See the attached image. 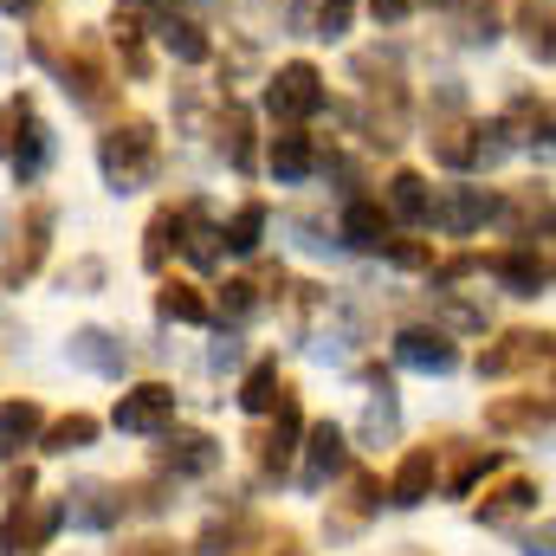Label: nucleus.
I'll use <instances>...</instances> for the list:
<instances>
[{
	"mask_svg": "<svg viewBox=\"0 0 556 556\" xmlns=\"http://www.w3.org/2000/svg\"><path fill=\"white\" fill-rule=\"evenodd\" d=\"M285 395H291V389H285V376H278V356H260V363L247 369V382H240V408H247V415H278Z\"/></svg>",
	"mask_w": 556,
	"mask_h": 556,
	"instance_id": "5701e85b",
	"label": "nucleus"
},
{
	"mask_svg": "<svg viewBox=\"0 0 556 556\" xmlns=\"http://www.w3.org/2000/svg\"><path fill=\"white\" fill-rule=\"evenodd\" d=\"M389 214L408 220V227H427L433 220V194H427V181H420L415 168H395L389 175Z\"/></svg>",
	"mask_w": 556,
	"mask_h": 556,
	"instance_id": "393cba45",
	"label": "nucleus"
},
{
	"mask_svg": "<svg viewBox=\"0 0 556 556\" xmlns=\"http://www.w3.org/2000/svg\"><path fill=\"white\" fill-rule=\"evenodd\" d=\"M538 505V479H505V485H492L479 505H472V518L479 525H511V518H525Z\"/></svg>",
	"mask_w": 556,
	"mask_h": 556,
	"instance_id": "4be33fe9",
	"label": "nucleus"
},
{
	"mask_svg": "<svg viewBox=\"0 0 556 556\" xmlns=\"http://www.w3.org/2000/svg\"><path fill=\"white\" fill-rule=\"evenodd\" d=\"M72 363H85V369H98V376H124V369H130V350H124L111 330H78V337H72Z\"/></svg>",
	"mask_w": 556,
	"mask_h": 556,
	"instance_id": "b1692460",
	"label": "nucleus"
},
{
	"mask_svg": "<svg viewBox=\"0 0 556 556\" xmlns=\"http://www.w3.org/2000/svg\"><path fill=\"white\" fill-rule=\"evenodd\" d=\"M111 427H117V433H168V427H175V389H168V382H137V389H124L117 408H111Z\"/></svg>",
	"mask_w": 556,
	"mask_h": 556,
	"instance_id": "423d86ee",
	"label": "nucleus"
},
{
	"mask_svg": "<svg viewBox=\"0 0 556 556\" xmlns=\"http://www.w3.org/2000/svg\"><path fill=\"white\" fill-rule=\"evenodd\" d=\"M13 181H39L46 175V162H52V130L39 124V117H26V130H20V142H13Z\"/></svg>",
	"mask_w": 556,
	"mask_h": 556,
	"instance_id": "bb28decb",
	"label": "nucleus"
},
{
	"mask_svg": "<svg viewBox=\"0 0 556 556\" xmlns=\"http://www.w3.org/2000/svg\"><path fill=\"white\" fill-rule=\"evenodd\" d=\"M298 453H304V408H298V402L285 395V402H278V420L266 427V433H260V440H253V459H260V479H285Z\"/></svg>",
	"mask_w": 556,
	"mask_h": 556,
	"instance_id": "6e6552de",
	"label": "nucleus"
},
{
	"mask_svg": "<svg viewBox=\"0 0 556 556\" xmlns=\"http://www.w3.org/2000/svg\"><path fill=\"white\" fill-rule=\"evenodd\" d=\"M273 551H278V556H304V551H298V538H291V531H278V538H273Z\"/></svg>",
	"mask_w": 556,
	"mask_h": 556,
	"instance_id": "de8ad7c7",
	"label": "nucleus"
},
{
	"mask_svg": "<svg viewBox=\"0 0 556 556\" xmlns=\"http://www.w3.org/2000/svg\"><path fill=\"white\" fill-rule=\"evenodd\" d=\"M220 311H227L233 324L253 317V311H260V285H253V278H227V285H220Z\"/></svg>",
	"mask_w": 556,
	"mask_h": 556,
	"instance_id": "58836bf2",
	"label": "nucleus"
},
{
	"mask_svg": "<svg viewBox=\"0 0 556 556\" xmlns=\"http://www.w3.org/2000/svg\"><path fill=\"white\" fill-rule=\"evenodd\" d=\"M26 117H33V98H26V91L0 104V155H13V142H20V130H26Z\"/></svg>",
	"mask_w": 556,
	"mask_h": 556,
	"instance_id": "ea45409f",
	"label": "nucleus"
},
{
	"mask_svg": "<svg viewBox=\"0 0 556 556\" xmlns=\"http://www.w3.org/2000/svg\"><path fill=\"white\" fill-rule=\"evenodd\" d=\"M492 214H498V201H492L485 188H453L446 201H433V227H440V233H453V240L479 233Z\"/></svg>",
	"mask_w": 556,
	"mask_h": 556,
	"instance_id": "dca6fc26",
	"label": "nucleus"
},
{
	"mask_svg": "<svg viewBox=\"0 0 556 556\" xmlns=\"http://www.w3.org/2000/svg\"><path fill=\"white\" fill-rule=\"evenodd\" d=\"M98 440V415H59L46 433H39V446L52 453V459H65V453H85Z\"/></svg>",
	"mask_w": 556,
	"mask_h": 556,
	"instance_id": "7c9ffc66",
	"label": "nucleus"
},
{
	"mask_svg": "<svg viewBox=\"0 0 556 556\" xmlns=\"http://www.w3.org/2000/svg\"><path fill=\"white\" fill-rule=\"evenodd\" d=\"M155 149H162L155 124H149V117H124V124H111V130L98 137V168H104V181H111L117 194H130V188H142V181L155 175Z\"/></svg>",
	"mask_w": 556,
	"mask_h": 556,
	"instance_id": "f257e3e1",
	"label": "nucleus"
},
{
	"mask_svg": "<svg viewBox=\"0 0 556 556\" xmlns=\"http://www.w3.org/2000/svg\"><path fill=\"white\" fill-rule=\"evenodd\" d=\"M350 13H356V0H324V13H317L324 39H343V33H350Z\"/></svg>",
	"mask_w": 556,
	"mask_h": 556,
	"instance_id": "79ce46f5",
	"label": "nucleus"
},
{
	"mask_svg": "<svg viewBox=\"0 0 556 556\" xmlns=\"http://www.w3.org/2000/svg\"><path fill=\"white\" fill-rule=\"evenodd\" d=\"M20 498H33V466H20V472L7 479V505H20Z\"/></svg>",
	"mask_w": 556,
	"mask_h": 556,
	"instance_id": "49530a36",
	"label": "nucleus"
},
{
	"mask_svg": "<svg viewBox=\"0 0 556 556\" xmlns=\"http://www.w3.org/2000/svg\"><path fill=\"white\" fill-rule=\"evenodd\" d=\"M220 149H227V162L240 175H253V117H247V104H227L220 111Z\"/></svg>",
	"mask_w": 556,
	"mask_h": 556,
	"instance_id": "2f4dec72",
	"label": "nucleus"
},
{
	"mask_svg": "<svg viewBox=\"0 0 556 556\" xmlns=\"http://www.w3.org/2000/svg\"><path fill=\"white\" fill-rule=\"evenodd\" d=\"M273 531L260 525V518H247V511H233V518H214L201 538H194V556H247L253 544H266Z\"/></svg>",
	"mask_w": 556,
	"mask_h": 556,
	"instance_id": "a211bd4d",
	"label": "nucleus"
},
{
	"mask_svg": "<svg viewBox=\"0 0 556 556\" xmlns=\"http://www.w3.org/2000/svg\"><path fill=\"white\" fill-rule=\"evenodd\" d=\"M155 466H162L168 479H201V472H214V466H220V440H214V433H194V427L162 433Z\"/></svg>",
	"mask_w": 556,
	"mask_h": 556,
	"instance_id": "9d476101",
	"label": "nucleus"
},
{
	"mask_svg": "<svg viewBox=\"0 0 556 556\" xmlns=\"http://www.w3.org/2000/svg\"><path fill=\"white\" fill-rule=\"evenodd\" d=\"M382 253H389L402 273H427V266H433V247H420V240H389Z\"/></svg>",
	"mask_w": 556,
	"mask_h": 556,
	"instance_id": "a19ab883",
	"label": "nucleus"
},
{
	"mask_svg": "<svg viewBox=\"0 0 556 556\" xmlns=\"http://www.w3.org/2000/svg\"><path fill=\"white\" fill-rule=\"evenodd\" d=\"M485 273L498 278L511 298H538V291L551 285V266H544V253H538L531 240H511V247H498V253L485 260Z\"/></svg>",
	"mask_w": 556,
	"mask_h": 556,
	"instance_id": "9b49d317",
	"label": "nucleus"
},
{
	"mask_svg": "<svg viewBox=\"0 0 556 556\" xmlns=\"http://www.w3.org/2000/svg\"><path fill=\"white\" fill-rule=\"evenodd\" d=\"M402 556H433V551H402Z\"/></svg>",
	"mask_w": 556,
	"mask_h": 556,
	"instance_id": "8fccbe9b",
	"label": "nucleus"
},
{
	"mask_svg": "<svg viewBox=\"0 0 556 556\" xmlns=\"http://www.w3.org/2000/svg\"><path fill=\"white\" fill-rule=\"evenodd\" d=\"M556 356V337L551 330H505L498 343L479 350V382H505V376H525L531 363Z\"/></svg>",
	"mask_w": 556,
	"mask_h": 556,
	"instance_id": "20e7f679",
	"label": "nucleus"
},
{
	"mask_svg": "<svg viewBox=\"0 0 556 556\" xmlns=\"http://www.w3.org/2000/svg\"><path fill=\"white\" fill-rule=\"evenodd\" d=\"M556 227V194L544 181H531V188H518L511 201H505V233L511 240H531L538 247V233H551Z\"/></svg>",
	"mask_w": 556,
	"mask_h": 556,
	"instance_id": "2eb2a0df",
	"label": "nucleus"
},
{
	"mask_svg": "<svg viewBox=\"0 0 556 556\" xmlns=\"http://www.w3.org/2000/svg\"><path fill=\"white\" fill-rule=\"evenodd\" d=\"M337 472H350V433L337 420H311L304 427V492H324Z\"/></svg>",
	"mask_w": 556,
	"mask_h": 556,
	"instance_id": "0eeeda50",
	"label": "nucleus"
},
{
	"mask_svg": "<svg viewBox=\"0 0 556 556\" xmlns=\"http://www.w3.org/2000/svg\"><path fill=\"white\" fill-rule=\"evenodd\" d=\"M337 233H343L356 253H382V247H389V207H382V201H369V194H350V201H343Z\"/></svg>",
	"mask_w": 556,
	"mask_h": 556,
	"instance_id": "f3484780",
	"label": "nucleus"
},
{
	"mask_svg": "<svg viewBox=\"0 0 556 556\" xmlns=\"http://www.w3.org/2000/svg\"><path fill=\"white\" fill-rule=\"evenodd\" d=\"M124 7H137V0H124Z\"/></svg>",
	"mask_w": 556,
	"mask_h": 556,
	"instance_id": "603ef678",
	"label": "nucleus"
},
{
	"mask_svg": "<svg viewBox=\"0 0 556 556\" xmlns=\"http://www.w3.org/2000/svg\"><path fill=\"white\" fill-rule=\"evenodd\" d=\"M525 46L538 59H556V0H525Z\"/></svg>",
	"mask_w": 556,
	"mask_h": 556,
	"instance_id": "c9c22d12",
	"label": "nucleus"
},
{
	"mask_svg": "<svg viewBox=\"0 0 556 556\" xmlns=\"http://www.w3.org/2000/svg\"><path fill=\"white\" fill-rule=\"evenodd\" d=\"M59 525H65L59 498H20V505H7V518H0V556H39L59 538Z\"/></svg>",
	"mask_w": 556,
	"mask_h": 556,
	"instance_id": "7ed1b4c3",
	"label": "nucleus"
},
{
	"mask_svg": "<svg viewBox=\"0 0 556 556\" xmlns=\"http://www.w3.org/2000/svg\"><path fill=\"white\" fill-rule=\"evenodd\" d=\"M433 485H440V446H408L402 466H395V479H389V505L415 511V505L433 498Z\"/></svg>",
	"mask_w": 556,
	"mask_h": 556,
	"instance_id": "f8f14e48",
	"label": "nucleus"
},
{
	"mask_svg": "<svg viewBox=\"0 0 556 556\" xmlns=\"http://www.w3.org/2000/svg\"><path fill=\"white\" fill-rule=\"evenodd\" d=\"M65 518L72 525H85V531H111V525H124L130 518V492L124 485H78V492H65Z\"/></svg>",
	"mask_w": 556,
	"mask_h": 556,
	"instance_id": "ddd939ff",
	"label": "nucleus"
},
{
	"mask_svg": "<svg viewBox=\"0 0 556 556\" xmlns=\"http://www.w3.org/2000/svg\"><path fill=\"white\" fill-rule=\"evenodd\" d=\"M33 7H39V0H0V13H13V20H20V13H33Z\"/></svg>",
	"mask_w": 556,
	"mask_h": 556,
	"instance_id": "09e8293b",
	"label": "nucleus"
},
{
	"mask_svg": "<svg viewBox=\"0 0 556 556\" xmlns=\"http://www.w3.org/2000/svg\"><path fill=\"white\" fill-rule=\"evenodd\" d=\"M551 415H556L551 402L525 395V402H492V408H485V427H492V433H538Z\"/></svg>",
	"mask_w": 556,
	"mask_h": 556,
	"instance_id": "c85d7f7f",
	"label": "nucleus"
},
{
	"mask_svg": "<svg viewBox=\"0 0 556 556\" xmlns=\"http://www.w3.org/2000/svg\"><path fill=\"white\" fill-rule=\"evenodd\" d=\"M155 317H162V324H207V317H214V304H207L188 278H168V285L155 291Z\"/></svg>",
	"mask_w": 556,
	"mask_h": 556,
	"instance_id": "a878e982",
	"label": "nucleus"
},
{
	"mask_svg": "<svg viewBox=\"0 0 556 556\" xmlns=\"http://www.w3.org/2000/svg\"><path fill=\"white\" fill-rule=\"evenodd\" d=\"M168 247H181V207H162V214L149 220V233H142V266L162 273V266H168Z\"/></svg>",
	"mask_w": 556,
	"mask_h": 556,
	"instance_id": "473e14b6",
	"label": "nucleus"
},
{
	"mask_svg": "<svg viewBox=\"0 0 556 556\" xmlns=\"http://www.w3.org/2000/svg\"><path fill=\"white\" fill-rule=\"evenodd\" d=\"M317 168V142L304 137V130H278L273 137V175L278 181H304Z\"/></svg>",
	"mask_w": 556,
	"mask_h": 556,
	"instance_id": "c756f323",
	"label": "nucleus"
},
{
	"mask_svg": "<svg viewBox=\"0 0 556 556\" xmlns=\"http://www.w3.org/2000/svg\"><path fill=\"white\" fill-rule=\"evenodd\" d=\"M395 427H402V408H395V389L382 382V389H376V402H369V415H363V440H369V446H382V440H395Z\"/></svg>",
	"mask_w": 556,
	"mask_h": 556,
	"instance_id": "e433bc0d",
	"label": "nucleus"
},
{
	"mask_svg": "<svg viewBox=\"0 0 556 556\" xmlns=\"http://www.w3.org/2000/svg\"><path fill=\"white\" fill-rule=\"evenodd\" d=\"M162 46H168L181 65H207V52H214V46H207V33H201L194 20H162Z\"/></svg>",
	"mask_w": 556,
	"mask_h": 556,
	"instance_id": "f704fd0d",
	"label": "nucleus"
},
{
	"mask_svg": "<svg viewBox=\"0 0 556 556\" xmlns=\"http://www.w3.org/2000/svg\"><path fill=\"white\" fill-rule=\"evenodd\" d=\"M376 505H382V479H376V472H350L343 505L330 511V538H356V531L376 518Z\"/></svg>",
	"mask_w": 556,
	"mask_h": 556,
	"instance_id": "6ab92c4d",
	"label": "nucleus"
},
{
	"mask_svg": "<svg viewBox=\"0 0 556 556\" xmlns=\"http://www.w3.org/2000/svg\"><path fill=\"white\" fill-rule=\"evenodd\" d=\"M181 253H188L194 266H214V260L227 253V233L207 220V207H201V201H181Z\"/></svg>",
	"mask_w": 556,
	"mask_h": 556,
	"instance_id": "412c9836",
	"label": "nucleus"
},
{
	"mask_svg": "<svg viewBox=\"0 0 556 556\" xmlns=\"http://www.w3.org/2000/svg\"><path fill=\"white\" fill-rule=\"evenodd\" d=\"M46 253H52V201H26L20 227H13L7 247H0V285H7V291L33 285V273L46 266Z\"/></svg>",
	"mask_w": 556,
	"mask_h": 556,
	"instance_id": "f03ea898",
	"label": "nucleus"
},
{
	"mask_svg": "<svg viewBox=\"0 0 556 556\" xmlns=\"http://www.w3.org/2000/svg\"><path fill=\"white\" fill-rule=\"evenodd\" d=\"M440 7H453V0H440Z\"/></svg>",
	"mask_w": 556,
	"mask_h": 556,
	"instance_id": "3c124183",
	"label": "nucleus"
},
{
	"mask_svg": "<svg viewBox=\"0 0 556 556\" xmlns=\"http://www.w3.org/2000/svg\"><path fill=\"white\" fill-rule=\"evenodd\" d=\"M59 78H65V98H72L78 111H91V117H104V111L117 104L111 72H104V59H98V46H91V39H78V46H72V59L59 65Z\"/></svg>",
	"mask_w": 556,
	"mask_h": 556,
	"instance_id": "39448f33",
	"label": "nucleus"
},
{
	"mask_svg": "<svg viewBox=\"0 0 556 556\" xmlns=\"http://www.w3.org/2000/svg\"><path fill=\"white\" fill-rule=\"evenodd\" d=\"M498 466H505V446H466V453L453 459V472H446V492H453V498H472V485L492 479Z\"/></svg>",
	"mask_w": 556,
	"mask_h": 556,
	"instance_id": "cd10ccee",
	"label": "nucleus"
},
{
	"mask_svg": "<svg viewBox=\"0 0 556 556\" xmlns=\"http://www.w3.org/2000/svg\"><path fill=\"white\" fill-rule=\"evenodd\" d=\"M511 149H518V137H511L505 117H498V124H479V168H498Z\"/></svg>",
	"mask_w": 556,
	"mask_h": 556,
	"instance_id": "4c0bfd02",
	"label": "nucleus"
},
{
	"mask_svg": "<svg viewBox=\"0 0 556 556\" xmlns=\"http://www.w3.org/2000/svg\"><path fill=\"white\" fill-rule=\"evenodd\" d=\"M266 104H273V117H317L324 111V72L311 65V59H291V65H278L273 91H266Z\"/></svg>",
	"mask_w": 556,
	"mask_h": 556,
	"instance_id": "1a4fd4ad",
	"label": "nucleus"
},
{
	"mask_svg": "<svg viewBox=\"0 0 556 556\" xmlns=\"http://www.w3.org/2000/svg\"><path fill=\"white\" fill-rule=\"evenodd\" d=\"M395 363L402 369H420V376H453L459 369V343L446 337V330H402L395 337Z\"/></svg>",
	"mask_w": 556,
	"mask_h": 556,
	"instance_id": "4468645a",
	"label": "nucleus"
},
{
	"mask_svg": "<svg viewBox=\"0 0 556 556\" xmlns=\"http://www.w3.org/2000/svg\"><path fill=\"white\" fill-rule=\"evenodd\" d=\"M408 7H415V0H369V13H376L382 26H395V20H408Z\"/></svg>",
	"mask_w": 556,
	"mask_h": 556,
	"instance_id": "c03bdc74",
	"label": "nucleus"
},
{
	"mask_svg": "<svg viewBox=\"0 0 556 556\" xmlns=\"http://www.w3.org/2000/svg\"><path fill=\"white\" fill-rule=\"evenodd\" d=\"M266 220H273V214H266V201H247V207H240V214L220 227V233H227V253H260V240H266Z\"/></svg>",
	"mask_w": 556,
	"mask_h": 556,
	"instance_id": "72a5a7b5",
	"label": "nucleus"
},
{
	"mask_svg": "<svg viewBox=\"0 0 556 556\" xmlns=\"http://www.w3.org/2000/svg\"><path fill=\"white\" fill-rule=\"evenodd\" d=\"M39 433H46V408L33 395L0 402V459H13L20 446H39Z\"/></svg>",
	"mask_w": 556,
	"mask_h": 556,
	"instance_id": "aec40b11",
	"label": "nucleus"
},
{
	"mask_svg": "<svg viewBox=\"0 0 556 556\" xmlns=\"http://www.w3.org/2000/svg\"><path fill=\"white\" fill-rule=\"evenodd\" d=\"M117 556H181V551H175L168 538H137V544H124Z\"/></svg>",
	"mask_w": 556,
	"mask_h": 556,
	"instance_id": "37998d69",
	"label": "nucleus"
},
{
	"mask_svg": "<svg viewBox=\"0 0 556 556\" xmlns=\"http://www.w3.org/2000/svg\"><path fill=\"white\" fill-rule=\"evenodd\" d=\"M525 556H556V525L531 531V538H525Z\"/></svg>",
	"mask_w": 556,
	"mask_h": 556,
	"instance_id": "a18cd8bd",
	"label": "nucleus"
}]
</instances>
